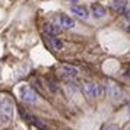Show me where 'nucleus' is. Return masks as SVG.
<instances>
[{
  "mask_svg": "<svg viewBox=\"0 0 130 130\" xmlns=\"http://www.w3.org/2000/svg\"><path fill=\"white\" fill-rule=\"evenodd\" d=\"M13 112H15V105L10 98H3L2 104H0V120L2 123H9L13 118Z\"/></svg>",
  "mask_w": 130,
  "mask_h": 130,
  "instance_id": "f257e3e1",
  "label": "nucleus"
},
{
  "mask_svg": "<svg viewBox=\"0 0 130 130\" xmlns=\"http://www.w3.org/2000/svg\"><path fill=\"white\" fill-rule=\"evenodd\" d=\"M19 96H21V100L26 102V104H35L37 100H38V95L34 89L28 86V85H22L21 88H19Z\"/></svg>",
  "mask_w": 130,
  "mask_h": 130,
  "instance_id": "f03ea898",
  "label": "nucleus"
},
{
  "mask_svg": "<svg viewBox=\"0 0 130 130\" xmlns=\"http://www.w3.org/2000/svg\"><path fill=\"white\" fill-rule=\"evenodd\" d=\"M57 72H59L60 77H63L64 80H75L77 77V73H79L76 67H73L70 64H61L57 69Z\"/></svg>",
  "mask_w": 130,
  "mask_h": 130,
  "instance_id": "7ed1b4c3",
  "label": "nucleus"
},
{
  "mask_svg": "<svg viewBox=\"0 0 130 130\" xmlns=\"http://www.w3.org/2000/svg\"><path fill=\"white\" fill-rule=\"evenodd\" d=\"M83 92L88 95L89 98H100L101 95H102V88L98 83L85 82L83 83Z\"/></svg>",
  "mask_w": 130,
  "mask_h": 130,
  "instance_id": "20e7f679",
  "label": "nucleus"
},
{
  "mask_svg": "<svg viewBox=\"0 0 130 130\" xmlns=\"http://www.w3.org/2000/svg\"><path fill=\"white\" fill-rule=\"evenodd\" d=\"M105 91H107V95L114 101H118L123 98V89L120 88L116 82H112V80H110V82L107 83Z\"/></svg>",
  "mask_w": 130,
  "mask_h": 130,
  "instance_id": "39448f33",
  "label": "nucleus"
},
{
  "mask_svg": "<svg viewBox=\"0 0 130 130\" xmlns=\"http://www.w3.org/2000/svg\"><path fill=\"white\" fill-rule=\"evenodd\" d=\"M56 21H57V26L63 28V29H72L75 26V21L72 18H69L67 15H63V13H60L56 18Z\"/></svg>",
  "mask_w": 130,
  "mask_h": 130,
  "instance_id": "423d86ee",
  "label": "nucleus"
},
{
  "mask_svg": "<svg viewBox=\"0 0 130 130\" xmlns=\"http://www.w3.org/2000/svg\"><path fill=\"white\" fill-rule=\"evenodd\" d=\"M45 40H47L48 45L53 48L54 51H60L63 48V42L60 38H57L56 35H45Z\"/></svg>",
  "mask_w": 130,
  "mask_h": 130,
  "instance_id": "0eeeda50",
  "label": "nucleus"
},
{
  "mask_svg": "<svg viewBox=\"0 0 130 130\" xmlns=\"http://www.w3.org/2000/svg\"><path fill=\"white\" fill-rule=\"evenodd\" d=\"M70 10H72V13H73V15H76L77 18H80V19H86L89 16L86 7L79 6V5H73V6H70Z\"/></svg>",
  "mask_w": 130,
  "mask_h": 130,
  "instance_id": "6e6552de",
  "label": "nucleus"
},
{
  "mask_svg": "<svg viewBox=\"0 0 130 130\" xmlns=\"http://www.w3.org/2000/svg\"><path fill=\"white\" fill-rule=\"evenodd\" d=\"M91 10H92V16H94L95 19H101V18H104L105 16V7L104 6H101V5H98V3H94L92 6H91Z\"/></svg>",
  "mask_w": 130,
  "mask_h": 130,
  "instance_id": "1a4fd4ad",
  "label": "nucleus"
},
{
  "mask_svg": "<svg viewBox=\"0 0 130 130\" xmlns=\"http://www.w3.org/2000/svg\"><path fill=\"white\" fill-rule=\"evenodd\" d=\"M42 29L45 32V35H56L57 37V34L60 32V28L56 26V25H53V24H44L42 25Z\"/></svg>",
  "mask_w": 130,
  "mask_h": 130,
  "instance_id": "9d476101",
  "label": "nucleus"
},
{
  "mask_svg": "<svg viewBox=\"0 0 130 130\" xmlns=\"http://www.w3.org/2000/svg\"><path fill=\"white\" fill-rule=\"evenodd\" d=\"M102 130H120V129H118L117 124H107V126H105Z\"/></svg>",
  "mask_w": 130,
  "mask_h": 130,
  "instance_id": "9b49d317",
  "label": "nucleus"
},
{
  "mask_svg": "<svg viewBox=\"0 0 130 130\" xmlns=\"http://www.w3.org/2000/svg\"><path fill=\"white\" fill-rule=\"evenodd\" d=\"M124 76L129 77V79H130V66L127 67V69H126V72H124Z\"/></svg>",
  "mask_w": 130,
  "mask_h": 130,
  "instance_id": "f8f14e48",
  "label": "nucleus"
},
{
  "mask_svg": "<svg viewBox=\"0 0 130 130\" xmlns=\"http://www.w3.org/2000/svg\"><path fill=\"white\" fill-rule=\"evenodd\" d=\"M69 2H72V3H77L79 0H69Z\"/></svg>",
  "mask_w": 130,
  "mask_h": 130,
  "instance_id": "ddd939ff",
  "label": "nucleus"
},
{
  "mask_svg": "<svg viewBox=\"0 0 130 130\" xmlns=\"http://www.w3.org/2000/svg\"><path fill=\"white\" fill-rule=\"evenodd\" d=\"M127 112H129V116H130V104H129V108H127Z\"/></svg>",
  "mask_w": 130,
  "mask_h": 130,
  "instance_id": "4468645a",
  "label": "nucleus"
},
{
  "mask_svg": "<svg viewBox=\"0 0 130 130\" xmlns=\"http://www.w3.org/2000/svg\"><path fill=\"white\" fill-rule=\"evenodd\" d=\"M129 31H130V28H129Z\"/></svg>",
  "mask_w": 130,
  "mask_h": 130,
  "instance_id": "2eb2a0df",
  "label": "nucleus"
},
{
  "mask_svg": "<svg viewBox=\"0 0 130 130\" xmlns=\"http://www.w3.org/2000/svg\"><path fill=\"white\" fill-rule=\"evenodd\" d=\"M6 130H7V129H6Z\"/></svg>",
  "mask_w": 130,
  "mask_h": 130,
  "instance_id": "dca6fc26",
  "label": "nucleus"
}]
</instances>
